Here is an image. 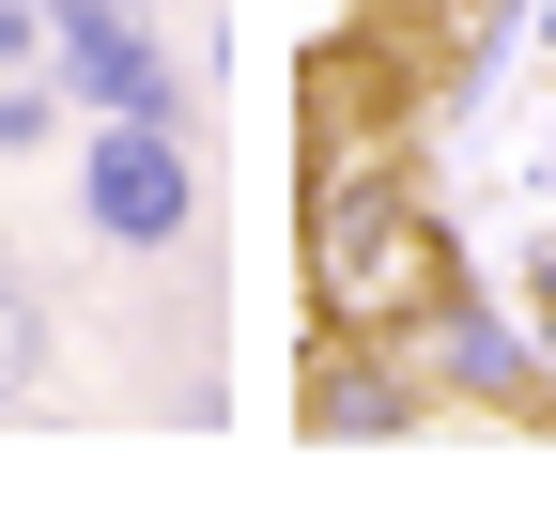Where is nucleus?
Segmentation results:
<instances>
[{
  "instance_id": "1",
  "label": "nucleus",
  "mask_w": 556,
  "mask_h": 509,
  "mask_svg": "<svg viewBox=\"0 0 556 509\" xmlns=\"http://www.w3.org/2000/svg\"><path fill=\"white\" fill-rule=\"evenodd\" d=\"M294 278H309L325 340H402L417 355V325L464 294V263H448V216H433V186H417L402 139L309 155V247H294Z\"/></svg>"
},
{
  "instance_id": "2",
  "label": "nucleus",
  "mask_w": 556,
  "mask_h": 509,
  "mask_svg": "<svg viewBox=\"0 0 556 509\" xmlns=\"http://www.w3.org/2000/svg\"><path fill=\"white\" fill-rule=\"evenodd\" d=\"M78 216H93L109 247H186V216H201L186 124H170V109H93V139H78Z\"/></svg>"
},
{
  "instance_id": "3",
  "label": "nucleus",
  "mask_w": 556,
  "mask_h": 509,
  "mask_svg": "<svg viewBox=\"0 0 556 509\" xmlns=\"http://www.w3.org/2000/svg\"><path fill=\"white\" fill-rule=\"evenodd\" d=\"M47 78L78 109H170V47L139 0H47Z\"/></svg>"
},
{
  "instance_id": "4",
  "label": "nucleus",
  "mask_w": 556,
  "mask_h": 509,
  "mask_svg": "<svg viewBox=\"0 0 556 509\" xmlns=\"http://www.w3.org/2000/svg\"><path fill=\"white\" fill-rule=\"evenodd\" d=\"M417 371H433V402H479V417H556V371H541L479 294H448L433 325H417Z\"/></svg>"
},
{
  "instance_id": "5",
  "label": "nucleus",
  "mask_w": 556,
  "mask_h": 509,
  "mask_svg": "<svg viewBox=\"0 0 556 509\" xmlns=\"http://www.w3.org/2000/svg\"><path fill=\"white\" fill-rule=\"evenodd\" d=\"M387 355L402 340H325L309 355V432H417V417H433V371H387Z\"/></svg>"
},
{
  "instance_id": "6",
  "label": "nucleus",
  "mask_w": 556,
  "mask_h": 509,
  "mask_svg": "<svg viewBox=\"0 0 556 509\" xmlns=\"http://www.w3.org/2000/svg\"><path fill=\"white\" fill-rule=\"evenodd\" d=\"M495 16H510V0H371V31H387V47H417V62H448V47H479Z\"/></svg>"
}]
</instances>
